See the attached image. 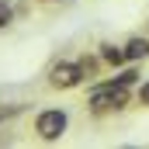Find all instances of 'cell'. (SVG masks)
I'll list each match as a JSON object with an SVG mask.
<instances>
[{"mask_svg":"<svg viewBox=\"0 0 149 149\" xmlns=\"http://www.w3.org/2000/svg\"><path fill=\"white\" fill-rule=\"evenodd\" d=\"M45 3H52V0H45Z\"/></svg>","mask_w":149,"mask_h":149,"instance_id":"8","label":"cell"},{"mask_svg":"<svg viewBox=\"0 0 149 149\" xmlns=\"http://www.w3.org/2000/svg\"><path fill=\"white\" fill-rule=\"evenodd\" d=\"M108 80H111V83H118V87H135V83H139V70H132V66H128V70H121V73L108 76Z\"/></svg>","mask_w":149,"mask_h":149,"instance_id":"5","label":"cell"},{"mask_svg":"<svg viewBox=\"0 0 149 149\" xmlns=\"http://www.w3.org/2000/svg\"><path fill=\"white\" fill-rule=\"evenodd\" d=\"M66 128H70V114L63 108H42L35 114V121H31V132L42 142H59L66 135Z\"/></svg>","mask_w":149,"mask_h":149,"instance_id":"1","label":"cell"},{"mask_svg":"<svg viewBox=\"0 0 149 149\" xmlns=\"http://www.w3.org/2000/svg\"><path fill=\"white\" fill-rule=\"evenodd\" d=\"M135 101H139L142 108H149V80H142V83L135 87Z\"/></svg>","mask_w":149,"mask_h":149,"instance_id":"7","label":"cell"},{"mask_svg":"<svg viewBox=\"0 0 149 149\" xmlns=\"http://www.w3.org/2000/svg\"><path fill=\"white\" fill-rule=\"evenodd\" d=\"M125 56H128V63H142V59H149V38L132 35L128 42H125Z\"/></svg>","mask_w":149,"mask_h":149,"instance_id":"4","label":"cell"},{"mask_svg":"<svg viewBox=\"0 0 149 149\" xmlns=\"http://www.w3.org/2000/svg\"><path fill=\"white\" fill-rule=\"evenodd\" d=\"M10 21H14V7H10L7 0H0V28H7Z\"/></svg>","mask_w":149,"mask_h":149,"instance_id":"6","label":"cell"},{"mask_svg":"<svg viewBox=\"0 0 149 149\" xmlns=\"http://www.w3.org/2000/svg\"><path fill=\"white\" fill-rule=\"evenodd\" d=\"M83 80H87L83 59H59V63H52V70H49V87H56V90H73Z\"/></svg>","mask_w":149,"mask_h":149,"instance_id":"2","label":"cell"},{"mask_svg":"<svg viewBox=\"0 0 149 149\" xmlns=\"http://www.w3.org/2000/svg\"><path fill=\"white\" fill-rule=\"evenodd\" d=\"M97 56H101L108 66H114V70L128 63V56H125V45H114V42H101V45H97Z\"/></svg>","mask_w":149,"mask_h":149,"instance_id":"3","label":"cell"}]
</instances>
